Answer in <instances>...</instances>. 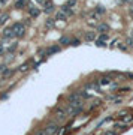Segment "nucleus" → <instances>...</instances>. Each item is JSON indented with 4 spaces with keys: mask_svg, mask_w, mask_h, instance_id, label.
I'll return each instance as SVG.
<instances>
[{
    "mask_svg": "<svg viewBox=\"0 0 133 135\" xmlns=\"http://www.w3.org/2000/svg\"><path fill=\"white\" fill-rule=\"evenodd\" d=\"M43 11H45L46 14L52 12V11H54V5H52V2H46V3H45V8H43Z\"/></svg>",
    "mask_w": 133,
    "mask_h": 135,
    "instance_id": "nucleus-11",
    "label": "nucleus"
},
{
    "mask_svg": "<svg viewBox=\"0 0 133 135\" xmlns=\"http://www.w3.org/2000/svg\"><path fill=\"white\" fill-rule=\"evenodd\" d=\"M127 45H129V47H133V38H129V39H127Z\"/></svg>",
    "mask_w": 133,
    "mask_h": 135,
    "instance_id": "nucleus-29",
    "label": "nucleus"
},
{
    "mask_svg": "<svg viewBox=\"0 0 133 135\" xmlns=\"http://www.w3.org/2000/svg\"><path fill=\"white\" fill-rule=\"evenodd\" d=\"M19 72H27L29 71V63H24V65H21V66L18 68Z\"/></svg>",
    "mask_w": 133,
    "mask_h": 135,
    "instance_id": "nucleus-22",
    "label": "nucleus"
},
{
    "mask_svg": "<svg viewBox=\"0 0 133 135\" xmlns=\"http://www.w3.org/2000/svg\"><path fill=\"white\" fill-rule=\"evenodd\" d=\"M108 39H109L108 35H106V33H102V35H100V38H99L97 41H100V42H105V44H106V42H108Z\"/></svg>",
    "mask_w": 133,
    "mask_h": 135,
    "instance_id": "nucleus-21",
    "label": "nucleus"
},
{
    "mask_svg": "<svg viewBox=\"0 0 133 135\" xmlns=\"http://www.w3.org/2000/svg\"><path fill=\"white\" fill-rule=\"evenodd\" d=\"M132 36H133V30H132Z\"/></svg>",
    "mask_w": 133,
    "mask_h": 135,
    "instance_id": "nucleus-35",
    "label": "nucleus"
},
{
    "mask_svg": "<svg viewBox=\"0 0 133 135\" xmlns=\"http://www.w3.org/2000/svg\"><path fill=\"white\" fill-rule=\"evenodd\" d=\"M99 84H100V86H109V84H111V78H109V77H102L100 81H99Z\"/></svg>",
    "mask_w": 133,
    "mask_h": 135,
    "instance_id": "nucleus-13",
    "label": "nucleus"
},
{
    "mask_svg": "<svg viewBox=\"0 0 133 135\" xmlns=\"http://www.w3.org/2000/svg\"><path fill=\"white\" fill-rule=\"evenodd\" d=\"M82 95L81 92H75V93H70L69 96H67V101H69V104H75V102H82Z\"/></svg>",
    "mask_w": 133,
    "mask_h": 135,
    "instance_id": "nucleus-3",
    "label": "nucleus"
},
{
    "mask_svg": "<svg viewBox=\"0 0 133 135\" xmlns=\"http://www.w3.org/2000/svg\"><path fill=\"white\" fill-rule=\"evenodd\" d=\"M46 131H48V134L49 135H54V134H58V123H49L48 126H46Z\"/></svg>",
    "mask_w": 133,
    "mask_h": 135,
    "instance_id": "nucleus-5",
    "label": "nucleus"
},
{
    "mask_svg": "<svg viewBox=\"0 0 133 135\" xmlns=\"http://www.w3.org/2000/svg\"><path fill=\"white\" fill-rule=\"evenodd\" d=\"M108 101H112L114 104H120L121 98H118V96H108Z\"/></svg>",
    "mask_w": 133,
    "mask_h": 135,
    "instance_id": "nucleus-20",
    "label": "nucleus"
},
{
    "mask_svg": "<svg viewBox=\"0 0 133 135\" xmlns=\"http://www.w3.org/2000/svg\"><path fill=\"white\" fill-rule=\"evenodd\" d=\"M106 12V9L102 6V5H99V6H96V14L97 15H103V14Z\"/></svg>",
    "mask_w": 133,
    "mask_h": 135,
    "instance_id": "nucleus-18",
    "label": "nucleus"
},
{
    "mask_svg": "<svg viewBox=\"0 0 133 135\" xmlns=\"http://www.w3.org/2000/svg\"><path fill=\"white\" fill-rule=\"evenodd\" d=\"M69 18V15L66 12H63V11H58V12L55 14V20H63V21H66Z\"/></svg>",
    "mask_w": 133,
    "mask_h": 135,
    "instance_id": "nucleus-7",
    "label": "nucleus"
},
{
    "mask_svg": "<svg viewBox=\"0 0 133 135\" xmlns=\"http://www.w3.org/2000/svg\"><path fill=\"white\" fill-rule=\"evenodd\" d=\"M69 128H70V125H67V126H64V128H60V131H58V134H57V135H64Z\"/></svg>",
    "mask_w": 133,
    "mask_h": 135,
    "instance_id": "nucleus-24",
    "label": "nucleus"
},
{
    "mask_svg": "<svg viewBox=\"0 0 133 135\" xmlns=\"http://www.w3.org/2000/svg\"><path fill=\"white\" fill-rule=\"evenodd\" d=\"M8 71V68H6V65H0V75H3L5 72Z\"/></svg>",
    "mask_w": 133,
    "mask_h": 135,
    "instance_id": "nucleus-27",
    "label": "nucleus"
},
{
    "mask_svg": "<svg viewBox=\"0 0 133 135\" xmlns=\"http://www.w3.org/2000/svg\"><path fill=\"white\" fill-rule=\"evenodd\" d=\"M60 11H63V12H66L67 15H69V17H70V15H73V11L72 9H70V8L67 6V5H64V6H61V9Z\"/></svg>",
    "mask_w": 133,
    "mask_h": 135,
    "instance_id": "nucleus-15",
    "label": "nucleus"
},
{
    "mask_svg": "<svg viewBox=\"0 0 133 135\" xmlns=\"http://www.w3.org/2000/svg\"><path fill=\"white\" fill-rule=\"evenodd\" d=\"M14 36H15V32L12 30V27H11V29H6V30L3 32V38H6V39L14 38Z\"/></svg>",
    "mask_w": 133,
    "mask_h": 135,
    "instance_id": "nucleus-10",
    "label": "nucleus"
},
{
    "mask_svg": "<svg viewBox=\"0 0 133 135\" xmlns=\"http://www.w3.org/2000/svg\"><path fill=\"white\" fill-rule=\"evenodd\" d=\"M66 116H67L66 110H63V108H54V117L58 122H63L66 119Z\"/></svg>",
    "mask_w": 133,
    "mask_h": 135,
    "instance_id": "nucleus-4",
    "label": "nucleus"
},
{
    "mask_svg": "<svg viewBox=\"0 0 133 135\" xmlns=\"http://www.w3.org/2000/svg\"><path fill=\"white\" fill-rule=\"evenodd\" d=\"M96 45H97V47H106V44L100 42V41H96Z\"/></svg>",
    "mask_w": 133,
    "mask_h": 135,
    "instance_id": "nucleus-30",
    "label": "nucleus"
},
{
    "mask_svg": "<svg viewBox=\"0 0 133 135\" xmlns=\"http://www.w3.org/2000/svg\"><path fill=\"white\" fill-rule=\"evenodd\" d=\"M12 30L15 32V36L17 38H23L25 35V27L21 23H15V24H12Z\"/></svg>",
    "mask_w": 133,
    "mask_h": 135,
    "instance_id": "nucleus-2",
    "label": "nucleus"
},
{
    "mask_svg": "<svg viewBox=\"0 0 133 135\" xmlns=\"http://www.w3.org/2000/svg\"><path fill=\"white\" fill-rule=\"evenodd\" d=\"M130 14H132V15H133V6H132V9H130Z\"/></svg>",
    "mask_w": 133,
    "mask_h": 135,
    "instance_id": "nucleus-33",
    "label": "nucleus"
},
{
    "mask_svg": "<svg viewBox=\"0 0 133 135\" xmlns=\"http://www.w3.org/2000/svg\"><path fill=\"white\" fill-rule=\"evenodd\" d=\"M8 18H9V15H8V14L2 15V17H0V26H3V24H5V23L8 21Z\"/></svg>",
    "mask_w": 133,
    "mask_h": 135,
    "instance_id": "nucleus-23",
    "label": "nucleus"
},
{
    "mask_svg": "<svg viewBox=\"0 0 133 135\" xmlns=\"http://www.w3.org/2000/svg\"><path fill=\"white\" fill-rule=\"evenodd\" d=\"M66 5L67 6H75V5H76V0H67Z\"/></svg>",
    "mask_w": 133,
    "mask_h": 135,
    "instance_id": "nucleus-28",
    "label": "nucleus"
},
{
    "mask_svg": "<svg viewBox=\"0 0 133 135\" xmlns=\"http://www.w3.org/2000/svg\"><path fill=\"white\" fill-rule=\"evenodd\" d=\"M60 47L58 45H54V47H49L48 50H46V56H51V54H54V53H58L60 51Z\"/></svg>",
    "mask_w": 133,
    "mask_h": 135,
    "instance_id": "nucleus-8",
    "label": "nucleus"
},
{
    "mask_svg": "<svg viewBox=\"0 0 133 135\" xmlns=\"http://www.w3.org/2000/svg\"><path fill=\"white\" fill-rule=\"evenodd\" d=\"M36 2H39V3H42V2H43V0H36Z\"/></svg>",
    "mask_w": 133,
    "mask_h": 135,
    "instance_id": "nucleus-34",
    "label": "nucleus"
},
{
    "mask_svg": "<svg viewBox=\"0 0 133 135\" xmlns=\"http://www.w3.org/2000/svg\"><path fill=\"white\" fill-rule=\"evenodd\" d=\"M36 135H49V134L46 129H39V131H36Z\"/></svg>",
    "mask_w": 133,
    "mask_h": 135,
    "instance_id": "nucleus-25",
    "label": "nucleus"
},
{
    "mask_svg": "<svg viewBox=\"0 0 133 135\" xmlns=\"http://www.w3.org/2000/svg\"><path fill=\"white\" fill-rule=\"evenodd\" d=\"M27 6V0H17V3H15V8L17 9H23V8Z\"/></svg>",
    "mask_w": 133,
    "mask_h": 135,
    "instance_id": "nucleus-12",
    "label": "nucleus"
},
{
    "mask_svg": "<svg viewBox=\"0 0 133 135\" xmlns=\"http://www.w3.org/2000/svg\"><path fill=\"white\" fill-rule=\"evenodd\" d=\"M29 12H30L31 17H37V15L41 14V11H39L37 8H30V9H29Z\"/></svg>",
    "mask_w": 133,
    "mask_h": 135,
    "instance_id": "nucleus-16",
    "label": "nucleus"
},
{
    "mask_svg": "<svg viewBox=\"0 0 133 135\" xmlns=\"http://www.w3.org/2000/svg\"><path fill=\"white\" fill-rule=\"evenodd\" d=\"M79 44H81L79 39H72V41H70V45H72V47H78Z\"/></svg>",
    "mask_w": 133,
    "mask_h": 135,
    "instance_id": "nucleus-26",
    "label": "nucleus"
},
{
    "mask_svg": "<svg viewBox=\"0 0 133 135\" xmlns=\"http://www.w3.org/2000/svg\"><path fill=\"white\" fill-rule=\"evenodd\" d=\"M106 135H115V132H108Z\"/></svg>",
    "mask_w": 133,
    "mask_h": 135,
    "instance_id": "nucleus-32",
    "label": "nucleus"
},
{
    "mask_svg": "<svg viewBox=\"0 0 133 135\" xmlns=\"http://www.w3.org/2000/svg\"><path fill=\"white\" fill-rule=\"evenodd\" d=\"M84 38H85V41H96V32H87V33H85L84 35Z\"/></svg>",
    "mask_w": 133,
    "mask_h": 135,
    "instance_id": "nucleus-6",
    "label": "nucleus"
},
{
    "mask_svg": "<svg viewBox=\"0 0 133 135\" xmlns=\"http://www.w3.org/2000/svg\"><path fill=\"white\" fill-rule=\"evenodd\" d=\"M126 113H127V110H123V111H120V113H118L117 116H118V117H123L124 114H126Z\"/></svg>",
    "mask_w": 133,
    "mask_h": 135,
    "instance_id": "nucleus-31",
    "label": "nucleus"
},
{
    "mask_svg": "<svg viewBox=\"0 0 133 135\" xmlns=\"http://www.w3.org/2000/svg\"><path fill=\"white\" fill-rule=\"evenodd\" d=\"M60 44H61V45H64V47H66V45H70V38L63 36V38L60 39Z\"/></svg>",
    "mask_w": 133,
    "mask_h": 135,
    "instance_id": "nucleus-17",
    "label": "nucleus"
},
{
    "mask_svg": "<svg viewBox=\"0 0 133 135\" xmlns=\"http://www.w3.org/2000/svg\"><path fill=\"white\" fill-rule=\"evenodd\" d=\"M45 27H46V29H51V27H54V20H52V18H48L46 21H45Z\"/></svg>",
    "mask_w": 133,
    "mask_h": 135,
    "instance_id": "nucleus-19",
    "label": "nucleus"
},
{
    "mask_svg": "<svg viewBox=\"0 0 133 135\" xmlns=\"http://www.w3.org/2000/svg\"><path fill=\"white\" fill-rule=\"evenodd\" d=\"M82 102H75V104H69L66 108V113L67 116H76V114H79L81 111H82Z\"/></svg>",
    "mask_w": 133,
    "mask_h": 135,
    "instance_id": "nucleus-1",
    "label": "nucleus"
},
{
    "mask_svg": "<svg viewBox=\"0 0 133 135\" xmlns=\"http://www.w3.org/2000/svg\"><path fill=\"white\" fill-rule=\"evenodd\" d=\"M14 72H15L14 69H9V68H8V71L3 75H2V78H3V80H8V78H11V77L14 75Z\"/></svg>",
    "mask_w": 133,
    "mask_h": 135,
    "instance_id": "nucleus-14",
    "label": "nucleus"
},
{
    "mask_svg": "<svg viewBox=\"0 0 133 135\" xmlns=\"http://www.w3.org/2000/svg\"><path fill=\"white\" fill-rule=\"evenodd\" d=\"M109 30V26L106 23H102V24L97 26V32H100V33H106Z\"/></svg>",
    "mask_w": 133,
    "mask_h": 135,
    "instance_id": "nucleus-9",
    "label": "nucleus"
}]
</instances>
